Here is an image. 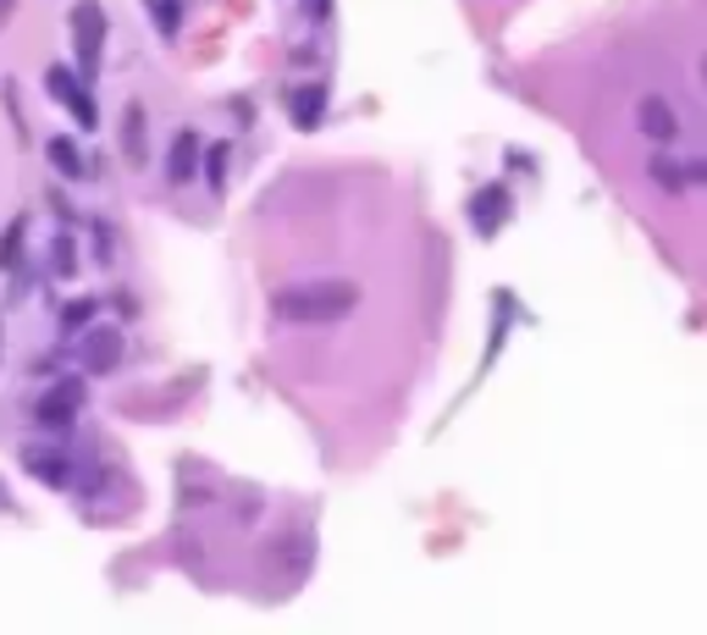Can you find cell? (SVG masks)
<instances>
[{
	"label": "cell",
	"instance_id": "obj_16",
	"mask_svg": "<svg viewBox=\"0 0 707 635\" xmlns=\"http://www.w3.org/2000/svg\"><path fill=\"white\" fill-rule=\"evenodd\" d=\"M50 260H56V271H61V277H72V265H77V249H72V238L61 232L56 243H50Z\"/></svg>",
	"mask_w": 707,
	"mask_h": 635
},
{
	"label": "cell",
	"instance_id": "obj_13",
	"mask_svg": "<svg viewBox=\"0 0 707 635\" xmlns=\"http://www.w3.org/2000/svg\"><path fill=\"white\" fill-rule=\"evenodd\" d=\"M205 155V183L221 194V183H227V166H232V155H227V144H211V149H200Z\"/></svg>",
	"mask_w": 707,
	"mask_h": 635
},
{
	"label": "cell",
	"instance_id": "obj_17",
	"mask_svg": "<svg viewBox=\"0 0 707 635\" xmlns=\"http://www.w3.org/2000/svg\"><path fill=\"white\" fill-rule=\"evenodd\" d=\"M17 249H23V216L12 221V232H7V243H0V265H12V260H17Z\"/></svg>",
	"mask_w": 707,
	"mask_h": 635
},
{
	"label": "cell",
	"instance_id": "obj_10",
	"mask_svg": "<svg viewBox=\"0 0 707 635\" xmlns=\"http://www.w3.org/2000/svg\"><path fill=\"white\" fill-rule=\"evenodd\" d=\"M321 117H326V88L321 83L299 88L293 95V128H321Z\"/></svg>",
	"mask_w": 707,
	"mask_h": 635
},
{
	"label": "cell",
	"instance_id": "obj_8",
	"mask_svg": "<svg viewBox=\"0 0 707 635\" xmlns=\"http://www.w3.org/2000/svg\"><path fill=\"white\" fill-rule=\"evenodd\" d=\"M23 470L34 481H45V487H61L67 481V453H56V447H23Z\"/></svg>",
	"mask_w": 707,
	"mask_h": 635
},
{
	"label": "cell",
	"instance_id": "obj_5",
	"mask_svg": "<svg viewBox=\"0 0 707 635\" xmlns=\"http://www.w3.org/2000/svg\"><path fill=\"white\" fill-rule=\"evenodd\" d=\"M45 83H50V95H56V100L72 111V122H77V128H95V122H100V111H95V95H88V88H77V83H72V72L50 67V72H45Z\"/></svg>",
	"mask_w": 707,
	"mask_h": 635
},
{
	"label": "cell",
	"instance_id": "obj_12",
	"mask_svg": "<svg viewBox=\"0 0 707 635\" xmlns=\"http://www.w3.org/2000/svg\"><path fill=\"white\" fill-rule=\"evenodd\" d=\"M45 155H50V166H56L61 177H83V171H88L72 139H50V144H45Z\"/></svg>",
	"mask_w": 707,
	"mask_h": 635
},
{
	"label": "cell",
	"instance_id": "obj_18",
	"mask_svg": "<svg viewBox=\"0 0 707 635\" xmlns=\"http://www.w3.org/2000/svg\"><path fill=\"white\" fill-rule=\"evenodd\" d=\"M304 17L310 23H332V0H304Z\"/></svg>",
	"mask_w": 707,
	"mask_h": 635
},
{
	"label": "cell",
	"instance_id": "obj_7",
	"mask_svg": "<svg viewBox=\"0 0 707 635\" xmlns=\"http://www.w3.org/2000/svg\"><path fill=\"white\" fill-rule=\"evenodd\" d=\"M200 149H205L200 133H189V128L177 133V144H171V155H166V177H171V183H189V177L200 171Z\"/></svg>",
	"mask_w": 707,
	"mask_h": 635
},
{
	"label": "cell",
	"instance_id": "obj_4",
	"mask_svg": "<svg viewBox=\"0 0 707 635\" xmlns=\"http://www.w3.org/2000/svg\"><path fill=\"white\" fill-rule=\"evenodd\" d=\"M83 371L88 376L122 371V332L117 326H88V337H83Z\"/></svg>",
	"mask_w": 707,
	"mask_h": 635
},
{
	"label": "cell",
	"instance_id": "obj_11",
	"mask_svg": "<svg viewBox=\"0 0 707 635\" xmlns=\"http://www.w3.org/2000/svg\"><path fill=\"white\" fill-rule=\"evenodd\" d=\"M122 155H128L133 166L149 160V149H144V106H128V111H122Z\"/></svg>",
	"mask_w": 707,
	"mask_h": 635
},
{
	"label": "cell",
	"instance_id": "obj_15",
	"mask_svg": "<svg viewBox=\"0 0 707 635\" xmlns=\"http://www.w3.org/2000/svg\"><path fill=\"white\" fill-rule=\"evenodd\" d=\"M83 321H95V299H72V304L61 310V326H67V332H83Z\"/></svg>",
	"mask_w": 707,
	"mask_h": 635
},
{
	"label": "cell",
	"instance_id": "obj_14",
	"mask_svg": "<svg viewBox=\"0 0 707 635\" xmlns=\"http://www.w3.org/2000/svg\"><path fill=\"white\" fill-rule=\"evenodd\" d=\"M149 7H155V28L166 39H177V28H183V0H149Z\"/></svg>",
	"mask_w": 707,
	"mask_h": 635
},
{
	"label": "cell",
	"instance_id": "obj_9",
	"mask_svg": "<svg viewBox=\"0 0 707 635\" xmlns=\"http://www.w3.org/2000/svg\"><path fill=\"white\" fill-rule=\"evenodd\" d=\"M696 177H702V166H685V171H680V166L669 160V149L652 155V183H663V194H685Z\"/></svg>",
	"mask_w": 707,
	"mask_h": 635
},
{
	"label": "cell",
	"instance_id": "obj_2",
	"mask_svg": "<svg viewBox=\"0 0 707 635\" xmlns=\"http://www.w3.org/2000/svg\"><path fill=\"white\" fill-rule=\"evenodd\" d=\"M72 50H77V67L88 77L100 72V50H106V7L100 0H77L72 7Z\"/></svg>",
	"mask_w": 707,
	"mask_h": 635
},
{
	"label": "cell",
	"instance_id": "obj_1",
	"mask_svg": "<svg viewBox=\"0 0 707 635\" xmlns=\"http://www.w3.org/2000/svg\"><path fill=\"white\" fill-rule=\"evenodd\" d=\"M354 304H360V288L343 283V277H321V283H293L272 299L277 321L288 326H337L343 315H354Z\"/></svg>",
	"mask_w": 707,
	"mask_h": 635
},
{
	"label": "cell",
	"instance_id": "obj_3",
	"mask_svg": "<svg viewBox=\"0 0 707 635\" xmlns=\"http://www.w3.org/2000/svg\"><path fill=\"white\" fill-rule=\"evenodd\" d=\"M83 398H88V387H83V376H67V382H50L45 387V398L34 404V420L45 426V431H67L77 415H83Z\"/></svg>",
	"mask_w": 707,
	"mask_h": 635
},
{
	"label": "cell",
	"instance_id": "obj_6",
	"mask_svg": "<svg viewBox=\"0 0 707 635\" xmlns=\"http://www.w3.org/2000/svg\"><path fill=\"white\" fill-rule=\"evenodd\" d=\"M636 122H642V133H647L652 144H674V139H680V117H674V106H669L663 95H647V100L636 106Z\"/></svg>",
	"mask_w": 707,
	"mask_h": 635
}]
</instances>
